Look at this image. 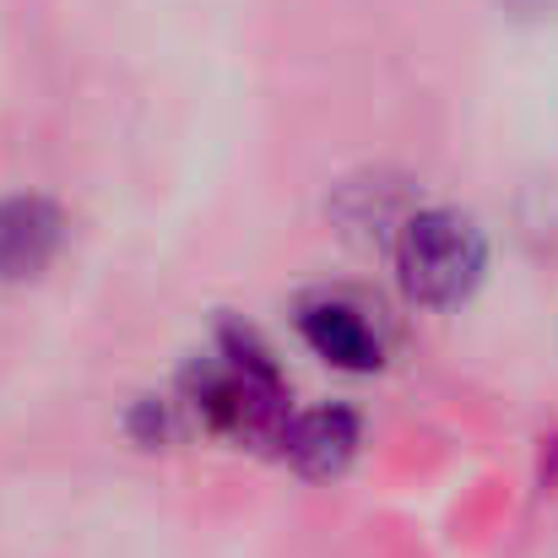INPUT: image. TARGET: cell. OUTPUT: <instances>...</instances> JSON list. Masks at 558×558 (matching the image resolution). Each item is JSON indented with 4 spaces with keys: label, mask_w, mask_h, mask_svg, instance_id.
<instances>
[{
    "label": "cell",
    "mask_w": 558,
    "mask_h": 558,
    "mask_svg": "<svg viewBox=\"0 0 558 558\" xmlns=\"http://www.w3.org/2000/svg\"><path fill=\"white\" fill-rule=\"evenodd\" d=\"M185 401L206 428L250 439V445H277L288 428L282 374L271 364V353H260L250 337H228L222 353H211L201 369H190Z\"/></svg>",
    "instance_id": "obj_1"
},
{
    "label": "cell",
    "mask_w": 558,
    "mask_h": 558,
    "mask_svg": "<svg viewBox=\"0 0 558 558\" xmlns=\"http://www.w3.org/2000/svg\"><path fill=\"white\" fill-rule=\"evenodd\" d=\"M488 266V244L477 233V222L466 211H450V206H428V211H412L401 222V239H396V271H401V288L417 299V304H456L477 288Z\"/></svg>",
    "instance_id": "obj_2"
},
{
    "label": "cell",
    "mask_w": 558,
    "mask_h": 558,
    "mask_svg": "<svg viewBox=\"0 0 558 558\" xmlns=\"http://www.w3.org/2000/svg\"><path fill=\"white\" fill-rule=\"evenodd\" d=\"M299 331L337 369H379L385 348H390V326H385L379 304H369L353 288H331V293L304 299L299 304Z\"/></svg>",
    "instance_id": "obj_3"
},
{
    "label": "cell",
    "mask_w": 558,
    "mask_h": 558,
    "mask_svg": "<svg viewBox=\"0 0 558 558\" xmlns=\"http://www.w3.org/2000/svg\"><path fill=\"white\" fill-rule=\"evenodd\" d=\"M60 233H65V222L44 195H5L0 201V277L5 282L38 277L54 260Z\"/></svg>",
    "instance_id": "obj_4"
},
{
    "label": "cell",
    "mask_w": 558,
    "mask_h": 558,
    "mask_svg": "<svg viewBox=\"0 0 558 558\" xmlns=\"http://www.w3.org/2000/svg\"><path fill=\"white\" fill-rule=\"evenodd\" d=\"M282 456L304 472V477H331L353 461L359 450V417L348 407H315L304 417H288L282 428Z\"/></svg>",
    "instance_id": "obj_5"
}]
</instances>
